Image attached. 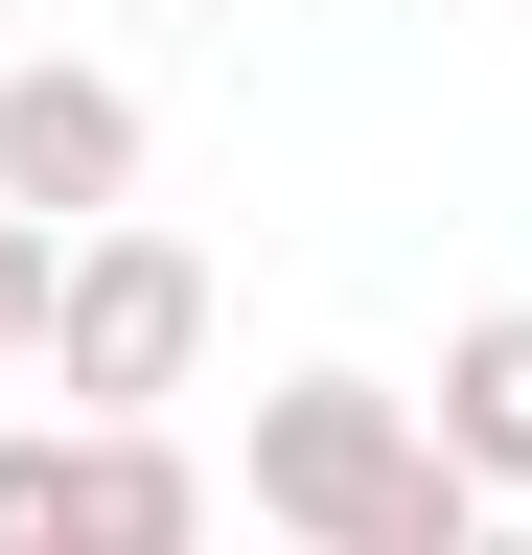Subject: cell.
<instances>
[{
	"mask_svg": "<svg viewBox=\"0 0 532 555\" xmlns=\"http://www.w3.org/2000/svg\"><path fill=\"white\" fill-rule=\"evenodd\" d=\"M255 532H301V555H463L486 509H463V463L417 440L393 371H278L255 393Z\"/></svg>",
	"mask_w": 532,
	"mask_h": 555,
	"instance_id": "6da1fadb",
	"label": "cell"
},
{
	"mask_svg": "<svg viewBox=\"0 0 532 555\" xmlns=\"http://www.w3.org/2000/svg\"><path fill=\"white\" fill-rule=\"evenodd\" d=\"M0 24H24V0H0Z\"/></svg>",
	"mask_w": 532,
	"mask_h": 555,
	"instance_id": "30bf717a",
	"label": "cell"
},
{
	"mask_svg": "<svg viewBox=\"0 0 532 555\" xmlns=\"http://www.w3.org/2000/svg\"><path fill=\"white\" fill-rule=\"evenodd\" d=\"M0 208L24 232H140V93H116L93 47H0Z\"/></svg>",
	"mask_w": 532,
	"mask_h": 555,
	"instance_id": "3957f363",
	"label": "cell"
},
{
	"mask_svg": "<svg viewBox=\"0 0 532 555\" xmlns=\"http://www.w3.org/2000/svg\"><path fill=\"white\" fill-rule=\"evenodd\" d=\"M417 440L463 463V509H486V486H532V301L440 324V393H417Z\"/></svg>",
	"mask_w": 532,
	"mask_h": 555,
	"instance_id": "277c9868",
	"label": "cell"
},
{
	"mask_svg": "<svg viewBox=\"0 0 532 555\" xmlns=\"http://www.w3.org/2000/svg\"><path fill=\"white\" fill-rule=\"evenodd\" d=\"M0 555H70V416H0Z\"/></svg>",
	"mask_w": 532,
	"mask_h": 555,
	"instance_id": "8992f818",
	"label": "cell"
},
{
	"mask_svg": "<svg viewBox=\"0 0 532 555\" xmlns=\"http://www.w3.org/2000/svg\"><path fill=\"white\" fill-rule=\"evenodd\" d=\"M0 416H24V371H0Z\"/></svg>",
	"mask_w": 532,
	"mask_h": 555,
	"instance_id": "9c48e42d",
	"label": "cell"
},
{
	"mask_svg": "<svg viewBox=\"0 0 532 555\" xmlns=\"http://www.w3.org/2000/svg\"><path fill=\"white\" fill-rule=\"evenodd\" d=\"M209 371V255L163 232H93L70 255V324H47V416H70V440H163V393Z\"/></svg>",
	"mask_w": 532,
	"mask_h": 555,
	"instance_id": "7a4b0ae2",
	"label": "cell"
},
{
	"mask_svg": "<svg viewBox=\"0 0 532 555\" xmlns=\"http://www.w3.org/2000/svg\"><path fill=\"white\" fill-rule=\"evenodd\" d=\"M47 324H70V232L0 208V371H47Z\"/></svg>",
	"mask_w": 532,
	"mask_h": 555,
	"instance_id": "52a82bcc",
	"label": "cell"
},
{
	"mask_svg": "<svg viewBox=\"0 0 532 555\" xmlns=\"http://www.w3.org/2000/svg\"><path fill=\"white\" fill-rule=\"evenodd\" d=\"M70 555H209V463L185 440H70Z\"/></svg>",
	"mask_w": 532,
	"mask_h": 555,
	"instance_id": "5b68a950",
	"label": "cell"
},
{
	"mask_svg": "<svg viewBox=\"0 0 532 555\" xmlns=\"http://www.w3.org/2000/svg\"><path fill=\"white\" fill-rule=\"evenodd\" d=\"M463 555H532V532H509V509H486V532H463Z\"/></svg>",
	"mask_w": 532,
	"mask_h": 555,
	"instance_id": "ba28073f",
	"label": "cell"
}]
</instances>
